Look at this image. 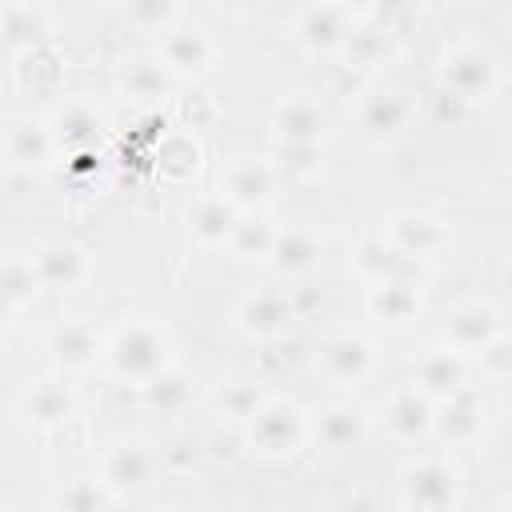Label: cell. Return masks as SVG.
Instances as JSON below:
<instances>
[{"label":"cell","mask_w":512,"mask_h":512,"mask_svg":"<svg viewBox=\"0 0 512 512\" xmlns=\"http://www.w3.org/2000/svg\"><path fill=\"white\" fill-rule=\"evenodd\" d=\"M432 408H436V404H432L420 388L400 384V388H392V392L380 400V424H384V432H388L392 440L412 444V440H420V436L432 432Z\"/></svg>","instance_id":"12"},{"label":"cell","mask_w":512,"mask_h":512,"mask_svg":"<svg viewBox=\"0 0 512 512\" xmlns=\"http://www.w3.org/2000/svg\"><path fill=\"white\" fill-rule=\"evenodd\" d=\"M308 420L312 416L296 400H288V396H260V404L244 420V440L264 460H284V456H296L304 448V440L312 436Z\"/></svg>","instance_id":"2"},{"label":"cell","mask_w":512,"mask_h":512,"mask_svg":"<svg viewBox=\"0 0 512 512\" xmlns=\"http://www.w3.org/2000/svg\"><path fill=\"white\" fill-rule=\"evenodd\" d=\"M380 236H384V240H388V244H392V248H396L404 260H412V264L436 260V256L448 248V228H444L436 216L416 212V208L388 216Z\"/></svg>","instance_id":"7"},{"label":"cell","mask_w":512,"mask_h":512,"mask_svg":"<svg viewBox=\"0 0 512 512\" xmlns=\"http://www.w3.org/2000/svg\"><path fill=\"white\" fill-rule=\"evenodd\" d=\"M364 428H368V416L360 408H352V404H328V408L316 412V420H308V432H316L336 452L352 448L364 436Z\"/></svg>","instance_id":"27"},{"label":"cell","mask_w":512,"mask_h":512,"mask_svg":"<svg viewBox=\"0 0 512 512\" xmlns=\"http://www.w3.org/2000/svg\"><path fill=\"white\" fill-rule=\"evenodd\" d=\"M176 344L168 336V328L152 316H132L124 320L112 336H104V356L100 364L128 384H148L152 376H160L164 368L176 364Z\"/></svg>","instance_id":"1"},{"label":"cell","mask_w":512,"mask_h":512,"mask_svg":"<svg viewBox=\"0 0 512 512\" xmlns=\"http://www.w3.org/2000/svg\"><path fill=\"white\" fill-rule=\"evenodd\" d=\"M140 392H144V400L152 404V408H160V412H172V408H184V400H188V380L176 372V364L172 368H164L160 376H152L148 384H140Z\"/></svg>","instance_id":"33"},{"label":"cell","mask_w":512,"mask_h":512,"mask_svg":"<svg viewBox=\"0 0 512 512\" xmlns=\"http://www.w3.org/2000/svg\"><path fill=\"white\" fill-rule=\"evenodd\" d=\"M496 340H500V308L492 300H468V304L452 308V316L444 324V336H440V344L460 352L464 360L480 356Z\"/></svg>","instance_id":"8"},{"label":"cell","mask_w":512,"mask_h":512,"mask_svg":"<svg viewBox=\"0 0 512 512\" xmlns=\"http://www.w3.org/2000/svg\"><path fill=\"white\" fill-rule=\"evenodd\" d=\"M272 240H276V224L260 208V212H240L236 216V228L228 236V248L236 256H244V260H268Z\"/></svg>","instance_id":"28"},{"label":"cell","mask_w":512,"mask_h":512,"mask_svg":"<svg viewBox=\"0 0 512 512\" xmlns=\"http://www.w3.org/2000/svg\"><path fill=\"white\" fill-rule=\"evenodd\" d=\"M352 264L356 272L368 280V284H384V280H400V276H416V264L404 260L384 236H364L352 252Z\"/></svg>","instance_id":"24"},{"label":"cell","mask_w":512,"mask_h":512,"mask_svg":"<svg viewBox=\"0 0 512 512\" xmlns=\"http://www.w3.org/2000/svg\"><path fill=\"white\" fill-rule=\"evenodd\" d=\"M0 152L8 156V164L20 168H40L56 144L48 132V120H32V116H4L0 120Z\"/></svg>","instance_id":"15"},{"label":"cell","mask_w":512,"mask_h":512,"mask_svg":"<svg viewBox=\"0 0 512 512\" xmlns=\"http://www.w3.org/2000/svg\"><path fill=\"white\" fill-rule=\"evenodd\" d=\"M268 164H272V172H288V176L304 180L324 168V152H320V140H276Z\"/></svg>","instance_id":"29"},{"label":"cell","mask_w":512,"mask_h":512,"mask_svg":"<svg viewBox=\"0 0 512 512\" xmlns=\"http://www.w3.org/2000/svg\"><path fill=\"white\" fill-rule=\"evenodd\" d=\"M460 492V476L444 456H416L400 468V500L412 512H444Z\"/></svg>","instance_id":"4"},{"label":"cell","mask_w":512,"mask_h":512,"mask_svg":"<svg viewBox=\"0 0 512 512\" xmlns=\"http://www.w3.org/2000/svg\"><path fill=\"white\" fill-rule=\"evenodd\" d=\"M276 140H320L324 132V104L316 92H288L272 112Z\"/></svg>","instance_id":"20"},{"label":"cell","mask_w":512,"mask_h":512,"mask_svg":"<svg viewBox=\"0 0 512 512\" xmlns=\"http://www.w3.org/2000/svg\"><path fill=\"white\" fill-rule=\"evenodd\" d=\"M108 488L100 480H72L56 492V512H104Z\"/></svg>","instance_id":"34"},{"label":"cell","mask_w":512,"mask_h":512,"mask_svg":"<svg viewBox=\"0 0 512 512\" xmlns=\"http://www.w3.org/2000/svg\"><path fill=\"white\" fill-rule=\"evenodd\" d=\"M356 124L360 136L372 144H392L412 124V96L392 84H372L356 96Z\"/></svg>","instance_id":"5"},{"label":"cell","mask_w":512,"mask_h":512,"mask_svg":"<svg viewBox=\"0 0 512 512\" xmlns=\"http://www.w3.org/2000/svg\"><path fill=\"white\" fill-rule=\"evenodd\" d=\"M48 132H52V144H56V148H72V152L92 148V144L100 140V132H104V112H100L92 100L72 96V100H64V104L52 112Z\"/></svg>","instance_id":"16"},{"label":"cell","mask_w":512,"mask_h":512,"mask_svg":"<svg viewBox=\"0 0 512 512\" xmlns=\"http://www.w3.org/2000/svg\"><path fill=\"white\" fill-rule=\"evenodd\" d=\"M216 120V104L208 92H188L180 96V132H196V128H208Z\"/></svg>","instance_id":"35"},{"label":"cell","mask_w":512,"mask_h":512,"mask_svg":"<svg viewBox=\"0 0 512 512\" xmlns=\"http://www.w3.org/2000/svg\"><path fill=\"white\" fill-rule=\"evenodd\" d=\"M440 80L444 88H452L456 100L464 104H476V100H492L500 92V64L488 48L464 40V44H452L444 52V64H440Z\"/></svg>","instance_id":"3"},{"label":"cell","mask_w":512,"mask_h":512,"mask_svg":"<svg viewBox=\"0 0 512 512\" xmlns=\"http://www.w3.org/2000/svg\"><path fill=\"white\" fill-rule=\"evenodd\" d=\"M28 264L36 272L40 292H68V288H80L92 276L88 252L80 244H72V240H44L28 256Z\"/></svg>","instance_id":"9"},{"label":"cell","mask_w":512,"mask_h":512,"mask_svg":"<svg viewBox=\"0 0 512 512\" xmlns=\"http://www.w3.org/2000/svg\"><path fill=\"white\" fill-rule=\"evenodd\" d=\"M4 316H12V308H8L4 300H0V320H4Z\"/></svg>","instance_id":"37"},{"label":"cell","mask_w":512,"mask_h":512,"mask_svg":"<svg viewBox=\"0 0 512 512\" xmlns=\"http://www.w3.org/2000/svg\"><path fill=\"white\" fill-rule=\"evenodd\" d=\"M152 452L144 448V444H136V440H120V444H112L108 452H104V460H100V484L108 488V492H136V488H144L148 484V476H152Z\"/></svg>","instance_id":"19"},{"label":"cell","mask_w":512,"mask_h":512,"mask_svg":"<svg viewBox=\"0 0 512 512\" xmlns=\"http://www.w3.org/2000/svg\"><path fill=\"white\" fill-rule=\"evenodd\" d=\"M292 320H296L292 296H288L284 288H272V284L244 292L240 304H236V324H240L248 336H256V340L284 336V332L292 328Z\"/></svg>","instance_id":"11"},{"label":"cell","mask_w":512,"mask_h":512,"mask_svg":"<svg viewBox=\"0 0 512 512\" xmlns=\"http://www.w3.org/2000/svg\"><path fill=\"white\" fill-rule=\"evenodd\" d=\"M320 260V236L304 224H292V228H276V240H272V252H268V264L280 272V276H304L312 272Z\"/></svg>","instance_id":"21"},{"label":"cell","mask_w":512,"mask_h":512,"mask_svg":"<svg viewBox=\"0 0 512 512\" xmlns=\"http://www.w3.org/2000/svg\"><path fill=\"white\" fill-rule=\"evenodd\" d=\"M480 428H484V396L472 384H464L452 396L436 400L432 432H440L448 444H472L480 436Z\"/></svg>","instance_id":"13"},{"label":"cell","mask_w":512,"mask_h":512,"mask_svg":"<svg viewBox=\"0 0 512 512\" xmlns=\"http://www.w3.org/2000/svg\"><path fill=\"white\" fill-rule=\"evenodd\" d=\"M40 296V284H36V272L28 264V256H12V260H0V300L20 312L24 304H32Z\"/></svg>","instance_id":"30"},{"label":"cell","mask_w":512,"mask_h":512,"mask_svg":"<svg viewBox=\"0 0 512 512\" xmlns=\"http://www.w3.org/2000/svg\"><path fill=\"white\" fill-rule=\"evenodd\" d=\"M24 416L32 420V424H40V428H56V424H64L72 412H76V392H72V384H64V380H36L28 392H24Z\"/></svg>","instance_id":"25"},{"label":"cell","mask_w":512,"mask_h":512,"mask_svg":"<svg viewBox=\"0 0 512 512\" xmlns=\"http://www.w3.org/2000/svg\"><path fill=\"white\" fill-rule=\"evenodd\" d=\"M200 164V144L192 132H168V140L160 144V172L168 180H184L188 172H196Z\"/></svg>","instance_id":"31"},{"label":"cell","mask_w":512,"mask_h":512,"mask_svg":"<svg viewBox=\"0 0 512 512\" xmlns=\"http://www.w3.org/2000/svg\"><path fill=\"white\" fill-rule=\"evenodd\" d=\"M120 88H124L128 96H136V100H160V96H168V88H172V72L164 68L160 56L140 52V56H128V60L120 64Z\"/></svg>","instance_id":"26"},{"label":"cell","mask_w":512,"mask_h":512,"mask_svg":"<svg viewBox=\"0 0 512 512\" xmlns=\"http://www.w3.org/2000/svg\"><path fill=\"white\" fill-rule=\"evenodd\" d=\"M300 36L312 44V48H336L344 44L348 28H344V12L340 8H308L304 12V24H300Z\"/></svg>","instance_id":"32"},{"label":"cell","mask_w":512,"mask_h":512,"mask_svg":"<svg viewBox=\"0 0 512 512\" xmlns=\"http://www.w3.org/2000/svg\"><path fill=\"white\" fill-rule=\"evenodd\" d=\"M236 208L220 196V192H204V196H196L192 200V208H188V228H192V236L204 244V248H220V244H228V236H232V228H236Z\"/></svg>","instance_id":"22"},{"label":"cell","mask_w":512,"mask_h":512,"mask_svg":"<svg viewBox=\"0 0 512 512\" xmlns=\"http://www.w3.org/2000/svg\"><path fill=\"white\" fill-rule=\"evenodd\" d=\"M0 512H16V508H12V504H0Z\"/></svg>","instance_id":"38"},{"label":"cell","mask_w":512,"mask_h":512,"mask_svg":"<svg viewBox=\"0 0 512 512\" xmlns=\"http://www.w3.org/2000/svg\"><path fill=\"white\" fill-rule=\"evenodd\" d=\"M48 352L56 356L60 368L84 372V368L100 364V356H104V336H100L84 316H72V320H60V324L48 332Z\"/></svg>","instance_id":"14"},{"label":"cell","mask_w":512,"mask_h":512,"mask_svg":"<svg viewBox=\"0 0 512 512\" xmlns=\"http://www.w3.org/2000/svg\"><path fill=\"white\" fill-rule=\"evenodd\" d=\"M376 364V348L364 332H332L316 348V372L336 388H356Z\"/></svg>","instance_id":"6"},{"label":"cell","mask_w":512,"mask_h":512,"mask_svg":"<svg viewBox=\"0 0 512 512\" xmlns=\"http://www.w3.org/2000/svg\"><path fill=\"white\" fill-rule=\"evenodd\" d=\"M368 312L384 324H408L420 312V284L416 276H400V280H384V284H368Z\"/></svg>","instance_id":"23"},{"label":"cell","mask_w":512,"mask_h":512,"mask_svg":"<svg viewBox=\"0 0 512 512\" xmlns=\"http://www.w3.org/2000/svg\"><path fill=\"white\" fill-rule=\"evenodd\" d=\"M344 512H380V504H376L372 496H352V500L344 504Z\"/></svg>","instance_id":"36"},{"label":"cell","mask_w":512,"mask_h":512,"mask_svg":"<svg viewBox=\"0 0 512 512\" xmlns=\"http://www.w3.org/2000/svg\"><path fill=\"white\" fill-rule=\"evenodd\" d=\"M464 384H468V360H464L460 352H452V348H444V344H432L428 352H420L412 388H420L432 404L444 400V396H452V392L464 388Z\"/></svg>","instance_id":"17"},{"label":"cell","mask_w":512,"mask_h":512,"mask_svg":"<svg viewBox=\"0 0 512 512\" xmlns=\"http://www.w3.org/2000/svg\"><path fill=\"white\" fill-rule=\"evenodd\" d=\"M156 56L164 60V68H168L172 76H196V72H204V68L212 64L216 40H212L208 32H200V28H168V32L160 36Z\"/></svg>","instance_id":"18"},{"label":"cell","mask_w":512,"mask_h":512,"mask_svg":"<svg viewBox=\"0 0 512 512\" xmlns=\"http://www.w3.org/2000/svg\"><path fill=\"white\" fill-rule=\"evenodd\" d=\"M272 180H276V172H272L268 156H232L224 164V172H220V188L216 192L236 212H260L268 192H272Z\"/></svg>","instance_id":"10"}]
</instances>
